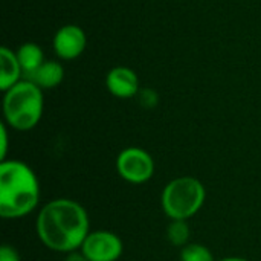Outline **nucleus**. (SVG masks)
Segmentation results:
<instances>
[{
    "instance_id": "4",
    "label": "nucleus",
    "mask_w": 261,
    "mask_h": 261,
    "mask_svg": "<svg viewBox=\"0 0 261 261\" xmlns=\"http://www.w3.org/2000/svg\"><path fill=\"white\" fill-rule=\"evenodd\" d=\"M205 197L206 191L200 180L191 176H182L165 185L162 208L171 220H188L200 211Z\"/></svg>"
},
{
    "instance_id": "12",
    "label": "nucleus",
    "mask_w": 261,
    "mask_h": 261,
    "mask_svg": "<svg viewBox=\"0 0 261 261\" xmlns=\"http://www.w3.org/2000/svg\"><path fill=\"white\" fill-rule=\"evenodd\" d=\"M190 228L187 225V220H173L170 226L167 228V237L168 242L177 248H184L188 245L190 240Z\"/></svg>"
},
{
    "instance_id": "3",
    "label": "nucleus",
    "mask_w": 261,
    "mask_h": 261,
    "mask_svg": "<svg viewBox=\"0 0 261 261\" xmlns=\"http://www.w3.org/2000/svg\"><path fill=\"white\" fill-rule=\"evenodd\" d=\"M3 113L9 127L26 132L32 130L43 115V93L41 89L24 80L5 92Z\"/></svg>"
},
{
    "instance_id": "9",
    "label": "nucleus",
    "mask_w": 261,
    "mask_h": 261,
    "mask_svg": "<svg viewBox=\"0 0 261 261\" xmlns=\"http://www.w3.org/2000/svg\"><path fill=\"white\" fill-rule=\"evenodd\" d=\"M23 70L17 55L6 46L0 47V90L8 92L14 87L21 76Z\"/></svg>"
},
{
    "instance_id": "8",
    "label": "nucleus",
    "mask_w": 261,
    "mask_h": 261,
    "mask_svg": "<svg viewBox=\"0 0 261 261\" xmlns=\"http://www.w3.org/2000/svg\"><path fill=\"white\" fill-rule=\"evenodd\" d=\"M107 90L116 98H132L139 93V80L135 70L130 67H113L106 76Z\"/></svg>"
},
{
    "instance_id": "6",
    "label": "nucleus",
    "mask_w": 261,
    "mask_h": 261,
    "mask_svg": "<svg viewBox=\"0 0 261 261\" xmlns=\"http://www.w3.org/2000/svg\"><path fill=\"white\" fill-rule=\"evenodd\" d=\"M124 251L121 239L110 231H95L87 236L81 246L83 255L89 261H116Z\"/></svg>"
},
{
    "instance_id": "18",
    "label": "nucleus",
    "mask_w": 261,
    "mask_h": 261,
    "mask_svg": "<svg viewBox=\"0 0 261 261\" xmlns=\"http://www.w3.org/2000/svg\"><path fill=\"white\" fill-rule=\"evenodd\" d=\"M220 261H249V260L242 258V257H228V258H223V260H220Z\"/></svg>"
},
{
    "instance_id": "15",
    "label": "nucleus",
    "mask_w": 261,
    "mask_h": 261,
    "mask_svg": "<svg viewBox=\"0 0 261 261\" xmlns=\"http://www.w3.org/2000/svg\"><path fill=\"white\" fill-rule=\"evenodd\" d=\"M0 261H20V255L12 246L3 245L0 248Z\"/></svg>"
},
{
    "instance_id": "2",
    "label": "nucleus",
    "mask_w": 261,
    "mask_h": 261,
    "mask_svg": "<svg viewBox=\"0 0 261 261\" xmlns=\"http://www.w3.org/2000/svg\"><path fill=\"white\" fill-rule=\"evenodd\" d=\"M40 200V184L32 168L21 161L0 164V216L20 219L31 214Z\"/></svg>"
},
{
    "instance_id": "16",
    "label": "nucleus",
    "mask_w": 261,
    "mask_h": 261,
    "mask_svg": "<svg viewBox=\"0 0 261 261\" xmlns=\"http://www.w3.org/2000/svg\"><path fill=\"white\" fill-rule=\"evenodd\" d=\"M0 139H2L0 159L2 161H6V153H8V132H6V125L5 124L0 125Z\"/></svg>"
},
{
    "instance_id": "17",
    "label": "nucleus",
    "mask_w": 261,
    "mask_h": 261,
    "mask_svg": "<svg viewBox=\"0 0 261 261\" xmlns=\"http://www.w3.org/2000/svg\"><path fill=\"white\" fill-rule=\"evenodd\" d=\"M64 261H89L84 255H83V252H70V254H67V257H66V260Z\"/></svg>"
},
{
    "instance_id": "13",
    "label": "nucleus",
    "mask_w": 261,
    "mask_h": 261,
    "mask_svg": "<svg viewBox=\"0 0 261 261\" xmlns=\"http://www.w3.org/2000/svg\"><path fill=\"white\" fill-rule=\"evenodd\" d=\"M180 261H214V255L206 246L199 243H191L182 248Z\"/></svg>"
},
{
    "instance_id": "11",
    "label": "nucleus",
    "mask_w": 261,
    "mask_h": 261,
    "mask_svg": "<svg viewBox=\"0 0 261 261\" xmlns=\"http://www.w3.org/2000/svg\"><path fill=\"white\" fill-rule=\"evenodd\" d=\"M18 63L21 66V70L26 75L32 73L34 70H37L43 63H44V54L41 50V47L35 43H24L18 47V50L15 52Z\"/></svg>"
},
{
    "instance_id": "5",
    "label": "nucleus",
    "mask_w": 261,
    "mask_h": 261,
    "mask_svg": "<svg viewBox=\"0 0 261 261\" xmlns=\"http://www.w3.org/2000/svg\"><path fill=\"white\" fill-rule=\"evenodd\" d=\"M116 171L125 182L141 185L153 177L154 161L150 156V153L144 148L128 147L118 154Z\"/></svg>"
},
{
    "instance_id": "14",
    "label": "nucleus",
    "mask_w": 261,
    "mask_h": 261,
    "mask_svg": "<svg viewBox=\"0 0 261 261\" xmlns=\"http://www.w3.org/2000/svg\"><path fill=\"white\" fill-rule=\"evenodd\" d=\"M138 98H139L141 106L145 107V109H153L159 102V95L153 89H144V90H141L138 93Z\"/></svg>"
},
{
    "instance_id": "7",
    "label": "nucleus",
    "mask_w": 261,
    "mask_h": 261,
    "mask_svg": "<svg viewBox=\"0 0 261 261\" xmlns=\"http://www.w3.org/2000/svg\"><path fill=\"white\" fill-rule=\"evenodd\" d=\"M87 44L86 32L76 24H66L60 28L54 37V49L57 57L63 60L78 58Z\"/></svg>"
},
{
    "instance_id": "1",
    "label": "nucleus",
    "mask_w": 261,
    "mask_h": 261,
    "mask_svg": "<svg viewBox=\"0 0 261 261\" xmlns=\"http://www.w3.org/2000/svg\"><path fill=\"white\" fill-rule=\"evenodd\" d=\"M37 234L50 251L75 252L90 234L87 211L70 199L50 200L38 213Z\"/></svg>"
},
{
    "instance_id": "10",
    "label": "nucleus",
    "mask_w": 261,
    "mask_h": 261,
    "mask_svg": "<svg viewBox=\"0 0 261 261\" xmlns=\"http://www.w3.org/2000/svg\"><path fill=\"white\" fill-rule=\"evenodd\" d=\"M64 78V69L58 61H44L37 70L26 75V80L40 89H54Z\"/></svg>"
}]
</instances>
